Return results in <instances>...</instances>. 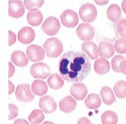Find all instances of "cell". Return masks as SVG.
Listing matches in <instances>:
<instances>
[{"mask_svg":"<svg viewBox=\"0 0 126 124\" xmlns=\"http://www.w3.org/2000/svg\"><path fill=\"white\" fill-rule=\"evenodd\" d=\"M27 21L32 26H38L42 22V14L38 9L30 10L27 14Z\"/></svg>","mask_w":126,"mask_h":124,"instance_id":"obj_19","label":"cell"},{"mask_svg":"<svg viewBox=\"0 0 126 124\" xmlns=\"http://www.w3.org/2000/svg\"><path fill=\"white\" fill-rule=\"evenodd\" d=\"M77 102L72 96H66L60 102V109L63 112L69 113L76 109Z\"/></svg>","mask_w":126,"mask_h":124,"instance_id":"obj_14","label":"cell"},{"mask_svg":"<svg viewBox=\"0 0 126 124\" xmlns=\"http://www.w3.org/2000/svg\"><path fill=\"white\" fill-rule=\"evenodd\" d=\"M24 3L20 0H10L8 2V14L13 18H20L24 14Z\"/></svg>","mask_w":126,"mask_h":124,"instance_id":"obj_8","label":"cell"},{"mask_svg":"<svg viewBox=\"0 0 126 124\" xmlns=\"http://www.w3.org/2000/svg\"><path fill=\"white\" fill-rule=\"evenodd\" d=\"M101 122L103 124H116L118 122V117L114 111H106L101 116Z\"/></svg>","mask_w":126,"mask_h":124,"instance_id":"obj_25","label":"cell"},{"mask_svg":"<svg viewBox=\"0 0 126 124\" xmlns=\"http://www.w3.org/2000/svg\"><path fill=\"white\" fill-rule=\"evenodd\" d=\"M40 108L44 111L45 113H51L53 111H55L57 108V103L55 100L53 99L50 95H45L43 97L41 98L39 101Z\"/></svg>","mask_w":126,"mask_h":124,"instance_id":"obj_11","label":"cell"},{"mask_svg":"<svg viewBox=\"0 0 126 124\" xmlns=\"http://www.w3.org/2000/svg\"><path fill=\"white\" fill-rule=\"evenodd\" d=\"M18 115V108L16 107V105L10 103L9 104V120H13L14 118H16Z\"/></svg>","mask_w":126,"mask_h":124,"instance_id":"obj_32","label":"cell"},{"mask_svg":"<svg viewBox=\"0 0 126 124\" xmlns=\"http://www.w3.org/2000/svg\"><path fill=\"white\" fill-rule=\"evenodd\" d=\"M113 91L115 93L116 96L118 98H125L126 97V82L124 80L118 81L114 84Z\"/></svg>","mask_w":126,"mask_h":124,"instance_id":"obj_27","label":"cell"},{"mask_svg":"<svg viewBox=\"0 0 126 124\" xmlns=\"http://www.w3.org/2000/svg\"><path fill=\"white\" fill-rule=\"evenodd\" d=\"M48 84L50 86V88H52L54 90H58L62 88V86L64 85V81L61 78V77L54 73L48 78Z\"/></svg>","mask_w":126,"mask_h":124,"instance_id":"obj_24","label":"cell"},{"mask_svg":"<svg viewBox=\"0 0 126 124\" xmlns=\"http://www.w3.org/2000/svg\"><path fill=\"white\" fill-rule=\"evenodd\" d=\"M28 57L21 50H16L11 55V60L17 67H25L28 64Z\"/></svg>","mask_w":126,"mask_h":124,"instance_id":"obj_17","label":"cell"},{"mask_svg":"<svg viewBox=\"0 0 126 124\" xmlns=\"http://www.w3.org/2000/svg\"><path fill=\"white\" fill-rule=\"evenodd\" d=\"M78 124H92V122H90L87 117H81V118L78 121Z\"/></svg>","mask_w":126,"mask_h":124,"instance_id":"obj_35","label":"cell"},{"mask_svg":"<svg viewBox=\"0 0 126 124\" xmlns=\"http://www.w3.org/2000/svg\"><path fill=\"white\" fill-rule=\"evenodd\" d=\"M35 38V32L31 27H23L18 32V41L24 44H30Z\"/></svg>","mask_w":126,"mask_h":124,"instance_id":"obj_13","label":"cell"},{"mask_svg":"<svg viewBox=\"0 0 126 124\" xmlns=\"http://www.w3.org/2000/svg\"><path fill=\"white\" fill-rule=\"evenodd\" d=\"M42 29L47 35L53 36V35L57 34L61 29V24H60L59 19L54 16L48 17L44 21V23L42 24Z\"/></svg>","mask_w":126,"mask_h":124,"instance_id":"obj_5","label":"cell"},{"mask_svg":"<svg viewBox=\"0 0 126 124\" xmlns=\"http://www.w3.org/2000/svg\"><path fill=\"white\" fill-rule=\"evenodd\" d=\"M14 124H29L28 122H26L25 120H23V119H17L16 122H14Z\"/></svg>","mask_w":126,"mask_h":124,"instance_id":"obj_38","label":"cell"},{"mask_svg":"<svg viewBox=\"0 0 126 124\" xmlns=\"http://www.w3.org/2000/svg\"><path fill=\"white\" fill-rule=\"evenodd\" d=\"M94 2H95V4H97V5H106V4H107L109 1H108V0H105V1H99V0H95Z\"/></svg>","mask_w":126,"mask_h":124,"instance_id":"obj_39","label":"cell"},{"mask_svg":"<svg viewBox=\"0 0 126 124\" xmlns=\"http://www.w3.org/2000/svg\"><path fill=\"white\" fill-rule=\"evenodd\" d=\"M45 50L39 45L33 44L30 45L26 50V55L31 61H40L42 60L45 57Z\"/></svg>","mask_w":126,"mask_h":124,"instance_id":"obj_10","label":"cell"},{"mask_svg":"<svg viewBox=\"0 0 126 124\" xmlns=\"http://www.w3.org/2000/svg\"><path fill=\"white\" fill-rule=\"evenodd\" d=\"M43 124H55V123H53L52 122H43Z\"/></svg>","mask_w":126,"mask_h":124,"instance_id":"obj_41","label":"cell"},{"mask_svg":"<svg viewBox=\"0 0 126 124\" xmlns=\"http://www.w3.org/2000/svg\"><path fill=\"white\" fill-rule=\"evenodd\" d=\"M8 35H9L8 43H9V46H12V45L15 44V42L16 41V35L15 34V32H13L12 31H9V32H8Z\"/></svg>","mask_w":126,"mask_h":124,"instance_id":"obj_33","label":"cell"},{"mask_svg":"<svg viewBox=\"0 0 126 124\" xmlns=\"http://www.w3.org/2000/svg\"><path fill=\"white\" fill-rule=\"evenodd\" d=\"M8 68H9V74H8V77H11L14 75V73H15V67H14V65L11 63V62H9V63H8Z\"/></svg>","mask_w":126,"mask_h":124,"instance_id":"obj_36","label":"cell"},{"mask_svg":"<svg viewBox=\"0 0 126 124\" xmlns=\"http://www.w3.org/2000/svg\"><path fill=\"white\" fill-rule=\"evenodd\" d=\"M32 92L34 95H44L48 92L47 84L42 80H35L32 84Z\"/></svg>","mask_w":126,"mask_h":124,"instance_id":"obj_20","label":"cell"},{"mask_svg":"<svg viewBox=\"0 0 126 124\" xmlns=\"http://www.w3.org/2000/svg\"><path fill=\"white\" fill-rule=\"evenodd\" d=\"M94 69L97 74L105 75L110 70V63L105 58H97L94 64Z\"/></svg>","mask_w":126,"mask_h":124,"instance_id":"obj_18","label":"cell"},{"mask_svg":"<svg viewBox=\"0 0 126 124\" xmlns=\"http://www.w3.org/2000/svg\"><path fill=\"white\" fill-rule=\"evenodd\" d=\"M46 55L49 58H58L63 51V45L57 38H50L43 44Z\"/></svg>","mask_w":126,"mask_h":124,"instance_id":"obj_2","label":"cell"},{"mask_svg":"<svg viewBox=\"0 0 126 124\" xmlns=\"http://www.w3.org/2000/svg\"><path fill=\"white\" fill-rule=\"evenodd\" d=\"M125 58L123 57V56H115L114 58L112 59V69H113V71L117 72V73H120V69H119V65L122 61L124 60Z\"/></svg>","mask_w":126,"mask_h":124,"instance_id":"obj_31","label":"cell"},{"mask_svg":"<svg viewBox=\"0 0 126 124\" xmlns=\"http://www.w3.org/2000/svg\"><path fill=\"white\" fill-rule=\"evenodd\" d=\"M121 9L119 7L118 5L116 4H113L111 5L109 7L107 8L106 11V15L107 18L113 23H117L119 22V19L121 18Z\"/></svg>","mask_w":126,"mask_h":124,"instance_id":"obj_21","label":"cell"},{"mask_svg":"<svg viewBox=\"0 0 126 124\" xmlns=\"http://www.w3.org/2000/svg\"><path fill=\"white\" fill-rule=\"evenodd\" d=\"M100 95H101L103 102L107 105H111L115 102V96L110 87L103 86V88L100 91Z\"/></svg>","mask_w":126,"mask_h":124,"instance_id":"obj_22","label":"cell"},{"mask_svg":"<svg viewBox=\"0 0 126 124\" xmlns=\"http://www.w3.org/2000/svg\"><path fill=\"white\" fill-rule=\"evenodd\" d=\"M82 50L86 52L91 59H97L99 53H98V48L96 47L95 43L92 41H86L82 44Z\"/></svg>","mask_w":126,"mask_h":124,"instance_id":"obj_16","label":"cell"},{"mask_svg":"<svg viewBox=\"0 0 126 124\" xmlns=\"http://www.w3.org/2000/svg\"><path fill=\"white\" fill-rule=\"evenodd\" d=\"M119 69L120 73H123L124 75H126V59L123 60L119 65Z\"/></svg>","mask_w":126,"mask_h":124,"instance_id":"obj_34","label":"cell"},{"mask_svg":"<svg viewBox=\"0 0 126 124\" xmlns=\"http://www.w3.org/2000/svg\"><path fill=\"white\" fill-rule=\"evenodd\" d=\"M8 85H9L8 93H9V95H11V94L14 92V90H15V85H14V84L11 82V81H9V82H8Z\"/></svg>","mask_w":126,"mask_h":124,"instance_id":"obj_37","label":"cell"},{"mask_svg":"<svg viewBox=\"0 0 126 124\" xmlns=\"http://www.w3.org/2000/svg\"><path fill=\"white\" fill-rule=\"evenodd\" d=\"M30 73H31L32 77H33L34 78L44 79L49 77V75L50 74V70L47 64L38 62V63L33 64L31 67Z\"/></svg>","mask_w":126,"mask_h":124,"instance_id":"obj_6","label":"cell"},{"mask_svg":"<svg viewBox=\"0 0 126 124\" xmlns=\"http://www.w3.org/2000/svg\"><path fill=\"white\" fill-rule=\"evenodd\" d=\"M85 104L88 109H96L101 105V99L96 94H90L85 100Z\"/></svg>","mask_w":126,"mask_h":124,"instance_id":"obj_23","label":"cell"},{"mask_svg":"<svg viewBox=\"0 0 126 124\" xmlns=\"http://www.w3.org/2000/svg\"><path fill=\"white\" fill-rule=\"evenodd\" d=\"M98 53L102 58H110L114 53V46L109 41H101L98 45Z\"/></svg>","mask_w":126,"mask_h":124,"instance_id":"obj_15","label":"cell"},{"mask_svg":"<svg viewBox=\"0 0 126 124\" xmlns=\"http://www.w3.org/2000/svg\"><path fill=\"white\" fill-rule=\"evenodd\" d=\"M43 3L44 1L43 0H37V1H30V0H25L24 1V6L27 8V9H29L30 10H32V9H38L43 5Z\"/></svg>","mask_w":126,"mask_h":124,"instance_id":"obj_29","label":"cell"},{"mask_svg":"<svg viewBox=\"0 0 126 124\" xmlns=\"http://www.w3.org/2000/svg\"><path fill=\"white\" fill-rule=\"evenodd\" d=\"M28 120L31 124H39L43 122L44 114L42 110H33L28 117Z\"/></svg>","mask_w":126,"mask_h":124,"instance_id":"obj_26","label":"cell"},{"mask_svg":"<svg viewBox=\"0 0 126 124\" xmlns=\"http://www.w3.org/2000/svg\"><path fill=\"white\" fill-rule=\"evenodd\" d=\"M114 50L120 54H125L126 53V39L121 38L115 41L114 42Z\"/></svg>","mask_w":126,"mask_h":124,"instance_id":"obj_28","label":"cell"},{"mask_svg":"<svg viewBox=\"0 0 126 124\" xmlns=\"http://www.w3.org/2000/svg\"><path fill=\"white\" fill-rule=\"evenodd\" d=\"M16 96V99L22 103H30L34 99V95L31 92V88L28 84H21L17 85Z\"/></svg>","mask_w":126,"mask_h":124,"instance_id":"obj_4","label":"cell"},{"mask_svg":"<svg viewBox=\"0 0 126 124\" xmlns=\"http://www.w3.org/2000/svg\"><path fill=\"white\" fill-rule=\"evenodd\" d=\"M70 94L76 100H83L87 95V88L83 83H75L70 87Z\"/></svg>","mask_w":126,"mask_h":124,"instance_id":"obj_12","label":"cell"},{"mask_svg":"<svg viewBox=\"0 0 126 124\" xmlns=\"http://www.w3.org/2000/svg\"><path fill=\"white\" fill-rule=\"evenodd\" d=\"M77 34L85 41H89L94 37V30L93 26L89 24H79L77 29Z\"/></svg>","mask_w":126,"mask_h":124,"instance_id":"obj_9","label":"cell"},{"mask_svg":"<svg viewBox=\"0 0 126 124\" xmlns=\"http://www.w3.org/2000/svg\"><path fill=\"white\" fill-rule=\"evenodd\" d=\"M122 9H123V11L126 14V0H124V1L122 2Z\"/></svg>","mask_w":126,"mask_h":124,"instance_id":"obj_40","label":"cell"},{"mask_svg":"<svg viewBox=\"0 0 126 124\" xmlns=\"http://www.w3.org/2000/svg\"><path fill=\"white\" fill-rule=\"evenodd\" d=\"M79 16H80L82 21H84L85 23H87V24H90L96 19V8L93 4H89V3L84 4L79 8Z\"/></svg>","mask_w":126,"mask_h":124,"instance_id":"obj_3","label":"cell"},{"mask_svg":"<svg viewBox=\"0 0 126 124\" xmlns=\"http://www.w3.org/2000/svg\"><path fill=\"white\" fill-rule=\"evenodd\" d=\"M61 24L65 27L73 28L79 24V16L75 11L68 9L65 10L61 15Z\"/></svg>","mask_w":126,"mask_h":124,"instance_id":"obj_7","label":"cell"},{"mask_svg":"<svg viewBox=\"0 0 126 124\" xmlns=\"http://www.w3.org/2000/svg\"><path fill=\"white\" fill-rule=\"evenodd\" d=\"M59 70L62 79L69 83H80L91 71V62L80 51H68L59 61Z\"/></svg>","mask_w":126,"mask_h":124,"instance_id":"obj_1","label":"cell"},{"mask_svg":"<svg viewBox=\"0 0 126 124\" xmlns=\"http://www.w3.org/2000/svg\"><path fill=\"white\" fill-rule=\"evenodd\" d=\"M116 28L120 36H122L124 39H126V19L119 20V22H117L116 24Z\"/></svg>","mask_w":126,"mask_h":124,"instance_id":"obj_30","label":"cell"}]
</instances>
